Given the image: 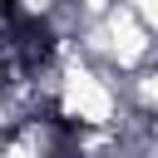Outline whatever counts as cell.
I'll use <instances>...</instances> for the list:
<instances>
[{"instance_id":"cell-1","label":"cell","mask_w":158,"mask_h":158,"mask_svg":"<svg viewBox=\"0 0 158 158\" xmlns=\"http://www.w3.org/2000/svg\"><path fill=\"white\" fill-rule=\"evenodd\" d=\"M123 5H128V10H133L143 25H148V35L158 40V0H123Z\"/></svg>"}]
</instances>
